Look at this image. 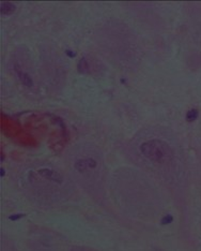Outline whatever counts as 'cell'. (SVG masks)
I'll return each instance as SVG.
<instances>
[{
	"label": "cell",
	"mask_w": 201,
	"mask_h": 251,
	"mask_svg": "<svg viewBox=\"0 0 201 251\" xmlns=\"http://www.w3.org/2000/svg\"><path fill=\"white\" fill-rule=\"evenodd\" d=\"M139 149L147 159L158 163H164L173 158V151L170 146L161 140L145 142L140 145Z\"/></svg>",
	"instance_id": "6da1fadb"
},
{
	"label": "cell",
	"mask_w": 201,
	"mask_h": 251,
	"mask_svg": "<svg viewBox=\"0 0 201 251\" xmlns=\"http://www.w3.org/2000/svg\"><path fill=\"white\" fill-rule=\"evenodd\" d=\"M74 167L78 172L84 173V172H86L87 170L89 169H95L96 162L93 159H80L75 162Z\"/></svg>",
	"instance_id": "7a4b0ae2"
},
{
	"label": "cell",
	"mask_w": 201,
	"mask_h": 251,
	"mask_svg": "<svg viewBox=\"0 0 201 251\" xmlns=\"http://www.w3.org/2000/svg\"><path fill=\"white\" fill-rule=\"evenodd\" d=\"M39 174H40L42 177H44V178L50 179V180L55 181V183H61L62 181H63V178H62V176H61L60 174L53 171V170H50V169L40 170V171H39Z\"/></svg>",
	"instance_id": "3957f363"
},
{
	"label": "cell",
	"mask_w": 201,
	"mask_h": 251,
	"mask_svg": "<svg viewBox=\"0 0 201 251\" xmlns=\"http://www.w3.org/2000/svg\"><path fill=\"white\" fill-rule=\"evenodd\" d=\"M15 72L17 73V76H18V78L21 80V82L23 83L25 86H27V87H31V86H32V85H33L32 78H31L30 76L27 74V73L21 71L17 66H15Z\"/></svg>",
	"instance_id": "277c9868"
},
{
	"label": "cell",
	"mask_w": 201,
	"mask_h": 251,
	"mask_svg": "<svg viewBox=\"0 0 201 251\" xmlns=\"http://www.w3.org/2000/svg\"><path fill=\"white\" fill-rule=\"evenodd\" d=\"M15 11V5L11 2H2L0 7V12L2 15H10Z\"/></svg>",
	"instance_id": "5b68a950"
},
{
	"label": "cell",
	"mask_w": 201,
	"mask_h": 251,
	"mask_svg": "<svg viewBox=\"0 0 201 251\" xmlns=\"http://www.w3.org/2000/svg\"><path fill=\"white\" fill-rule=\"evenodd\" d=\"M77 70H78V72L82 73V74H86V73L89 72L90 67H89V64L87 62L86 58H81L79 60V62H78V66H77Z\"/></svg>",
	"instance_id": "8992f818"
},
{
	"label": "cell",
	"mask_w": 201,
	"mask_h": 251,
	"mask_svg": "<svg viewBox=\"0 0 201 251\" xmlns=\"http://www.w3.org/2000/svg\"><path fill=\"white\" fill-rule=\"evenodd\" d=\"M199 116V112L198 110H196V108H193V110L188 111L186 114V120L187 121H194V120H196L197 118H198Z\"/></svg>",
	"instance_id": "52a82bcc"
},
{
	"label": "cell",
	"mask_w": 201,
	"mask_h": 251,
	"mask_svg": "<svg viewBox=\"0 0 201 251\" xmlns=\"http://www.w3.org/2000/svg\"><path fill=\"white\" fill-rule=\"evenodd\" d=\"M173 221V217L171 216V215H167V216H165L164 218L161 219V224H169V223H171Z\"/></svg>",
	"instance_id": "ba28073f"
},
{
	"label": "cell",
	"mask_w": 201,
	"mask_h": 251,
	"mask_svg": "<svg viewBox=\"0 0 201 251\" xmlns=\"http://www.w3.org/2000/svg\"><path fill=\"white\" fill-rule=\"evenodd\" d=\"M24 216H25V215H23V214H16V215H12V216H10V217H9V219H10V220L16 221V220H18V219L23 218Z\"/></svg>",
	"instance_id": "9c48e42d"
},
{
	"label": "cell",
	"mask_w": 201,
	"mask_h": 251,
	"mask_svg": "<svg viewBox=\"0 0 201 251\" xmlns=\"http://www.w3.org/2000/svg\"><path fill=\"white\" fill-rule=\"evenodd\" d=\"M65 54L68 55L69 57H71V58H72V57H75V53L74 52H72V51H70V49H68V51H65Z\"/></svg>",
	"instance_id": "30bf717a"
},
{
	"label": "cell",
	"mask_w": 201,
	"mask_h": 251,
	"mask_svg": "<svg viewBox=\"0 0 201 251\" xmlns=\"http://www.w3.org/2000/svg\"><path fill=\"white\" fill-rule=\"evenodd\" d=\"M3 175H5V170L1 167V176H3Z\"/></svg>",
	"instance_id": "8fae6325"
}]
</instances>
